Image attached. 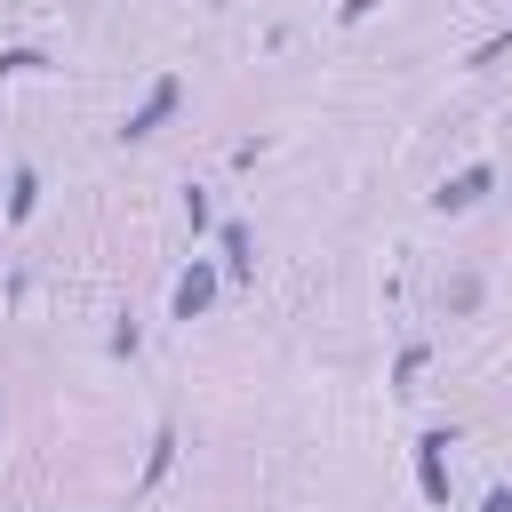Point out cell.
<instances>
[{"label": "cell", "mask_w": 512, "mask_h": 512, "mask_svg": "<svg viewBox=\"0 0 512 512\" xmlns=\"http://www.w3.org/2000/svg\"><path fill=\"white\" fill-rule=\"evenodd\" d=\"M216 280H224V272H216L208 256H192V264L176 272V288H168V312H176V320H200V312L216 304Z\"/></svg>", "instance_id": "6da1fadb"}, {"label": "cell", "mask_w": 512, "mask_h": 512, "mask_svg": "<svg viewBox=\"0 0 512 512\" xmlns=\"http://www.w3.org/2000/svg\"><path fill=\"white\" fill-rule=\"evenodd\" d=\"M176 104H184V80H176V72H160V80H152V88L136 96V112L120 120V136H152V128H160V120H168Z\"/></svg>", "instance_id": "7a4b0ae2"}, {"label": "cell", "mask_w": 512, "mask_h": 512, "mask_svg": "<svg viewBox=\"0 0 512 512\" xmlns=\"http://www.w3.org/2000/svg\"><path fill=\"white\" fill-rule=\"evenodd\" d=\"M488 192H496V168H488V160H472V168H456V176L432 192V208H440V216H464V208H480Z\"/></svg>", "instance_id": "3957f363"}, {"label": "cell", "mask_w": 512, "mask_h": 512, "mask_svg": "<svg viewBox=\"0 0 512 512\" xmlns=\"http://www.w3.org/2000/svg\"><path fill=\"white\" fill-rule=\"evenodd\" d=\"M416 496L424 504H448V432H424L416 440Z\"/></svg>", "instance_id": "277c9868"}, {"label": "cell", "mask_w": 512, "mask_h": 512, "mask_svg": "<svg viewBox=\"0 0 512 512\" xmlns=\"http://www.w3.org/2000/svg\"><path fill=\"white\" fill-rule=\"evenodd\" d=\"M216 248H224V272H232V280H248V272H256V232H248V224H224V232H216Z\"/></svg>", "instance_id": "5b68a950"}, {"label": "cell", "mask_w": 512, "mask_h": 512, "mask_svg": "<svg viewBox=\"0 0 512 512\" xmlns=\"http://www.w3.org/2000/svg\"><path fill=\"white\" fill-rule=\"evenodd\" d=\"M32 208H40V168H16L8 176V224H24Z\"/></svg>", "instance_id": "8992f818"}, {"label": "cell", "mask_w": 512, "mask_h": 512, "mask_svg": "<svg viewBox=\"0 0 512 512\" xmlns=\"http://www.w3.org/2000/svg\"><path fill=\"white\" fill-rule=\"evenodd\" d=\"M168 464H176V432L160 424V432H152V456H144V488H152V480H160Z\"/></svg>", "instance_id": "52a82bcc"}, {"label": "cell", "mask_w": 512, "mask_h": 512, "mask_svg": "<svg viewBox=\"0 0 512 512\" xmlns=\"http://www.w3.org/2000/svg\"><path fill=\"white\" fill-rule=\"evenodd\" d=\"M424 360H432L424 344H400V360H392V376H400V392H416V376H424Z\"/></svg>", "instance_id": "ba28073f"}, {"label": "cell", "mask_w": 512, "mask_h": 512, "mask_svg": "<svg viewBox=\"0 0 512 512\" xmlns=\"http://www.w3.org/2000/svg\"><path fill=\"white\" fill-rule=\"evenodd\" d=\"M472 304H480V280H472V272H464V280H448V312H472Z\"/></svg>", "instance_id": "9c48e42d"}, {"label": "cell", "mask_w": 512, "mask_h": 512, "mask_svg": "<svg viewBox=\"0 0 512 512\" xmlns=\"http://www.w3.org/2000/svg\"><path fill=\"white\" fill-rule=\"evenodd\" d=\"M40 64H48L40 48H0V72H40Z\"/></svg>", "instance_id": "30bf717a"}, {"label": "cell", "mask_w": 512, "mask_h": 512, "mask_svg": "<svg viewBox=\"0 0 512 512\" xmlns=\"http://www.w3.org/2000/svg\"><path fill=\"white\" fill-rule=\"evenodd\" d=\"M480 512H512V488H488V504Z\"/></svg>", "instance_id": "8fae6325"}]
</instances>
